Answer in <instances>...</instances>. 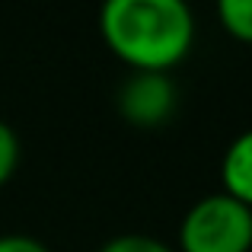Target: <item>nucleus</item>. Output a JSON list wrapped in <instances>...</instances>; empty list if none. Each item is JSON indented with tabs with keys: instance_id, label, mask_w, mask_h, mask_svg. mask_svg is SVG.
<instances>
[{
	"instance_id": "obj_1",
	"label": "nucleus",
	"mask_w": 252,
	"mask_h": 252,
	"mask_svg": "<svg viewBox=\"0 0 252 252\" xmlns=\"http://www.w3.org/2000/svg\"><path fill=\"white\" fill-rule=\"evenodd\" d=\"M99 29L118 61L147 74H169L195 45V16L182 0H109Z\"/></svg>"
},
{
	"instance_id": "obj_2",
	"label": "nucleus",
	"mask_w": 252,
	"mask_h": 252,
	"mask_svg": "<svg viewBox=\"0 0 252 252\" xmlns=\"http://www.w3.org/2000/svg\"><path fill=\"white\" fill-rule=\"evenodd\" d=\"M252 208L214 191L185 211L179 223V252H249Z\"/></svg>"
},
{
	"instance_id": "obj_3",
	"label": "nucleus",
	"mask_w": 252,
	"mask_h": 252,
	"mask_svg": "<svg viewBox=\"0 0 252 252\" xmlns=\"http://www.w3.org/2000/svg\"><path fill=\"white\" fill-rule=\"evenodd\" d=\"M179 90L169 74L131 70V77L118 90V112L134 128H160L176 112Z\"/></svg>"
},
{
	"instance_id": "obj_4",
	"label": "nucleus",
	"mask_w": 252,
	"mask_h": 252,
	"mask_svg": "<svg viewBox=\"0 0 252 252\" xmlns=\"http://www.w3.org/2000/svg\"><path fill=\"white\" fill-rule=\"evenodd\" d=\"M220 179H223V195L252 208V128L230 141L220 163Z\"/></svg>"
},
{
	"instance_id": "obj_5",
	"label": "nucleus",
	"mask_w": 252,
	"mask_h": 252,
	"mask_svg": "<svg viewBox=\"0 0 252 252\" xmlns=\"http://www.w3.org/2000/svg\"><path fill=\"white\" fill-rule=\"evenodd\" d=\"M217 19L233 38L252 45V0H220L217 3Z\"/></svg>"
},
{
	"instance_id": "obj_6",
	"label": "nucleus",
	"mask_w": 252,
	"mask_h": 252,
	"mask_svg": "<svg viewBox=\"0 0 252 252\" xmlns=\"http://www.w3.org/2000/svg\"><path fill=\"white\" fill-rule=\"evenodd\" d=\"M16 166H19V137H16V131L0 118V189L13 179Z\"/></svg>"
},
{
	"instance_id": "obj_7",
	"label": "nucleus",
	"mask_w": 252,
	"mask_h": 252,
	"mask_svg": "<svg viewBox=\"0 0 252 252\" xmlns=\"http://www.w3.org/2000/svg\"><path fill=\"white\" fill-rule=\"evenodd\" d=\"M99 252H172L163 240L157 236H144V233H122L115 240H109Z\"/></svg>"
},
{
	"instance_id": "obj_8",
	"label": "nucleus",
	"mask_w": 252,
	"mask_h": 252,
	"mask_svg": "<svg viewBox=\"0 0 252 252\" xmlns=\"http://www.w3.org/2000/svg\"><path fill=\"white\" fill-rule=\"evenodd\" d=\"M0 252H51V249L42 240H35V236L6 233V236H0Z\"/></svg>"
}]
</instances>
